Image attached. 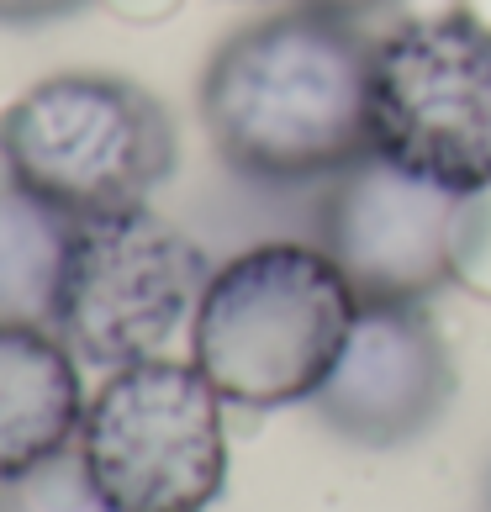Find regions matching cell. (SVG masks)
<instances>
[{
    "instance_id": "2",
    "label": "cell",
    "mask_w": 491,
    "mask_h": 512,
    "mask_svg": "<svg viewBox=\"0 0 491 512\" xmlns=\"http://www.w3.org/2000/svg\"><path fill=\"white\" fill-rule=\"evenodd\" d=\"M354 317L360 296L323 243L270 238L212 270L191 317V365L233 407H296L323 391Z\"/></svg>"
},
{
    "instance_id": "7",
    "label": "cell",
    "mask_w": 491,
    "mask_h": 512,
    "mask_svg": "<svg viewBox=\"0 0 491 512\" xmlns=\"http://www.w3.org/2000/svg\"><path fill=\"white\" fill-rule=\"evenodd\" d=\"M317 243L360 301H433L465 254V196L402 175L386 159H354L317 185Z\"/></svg>"
},
{
    "instance_id": "14",
    "label": "cell",
    "mask_w": 491,
    "mask_h": 512,
    "mask_svg": "<svg viewBox=\"0 0 491 512\" xmlns=\"http://www.w3.org/2000/svg\"><path fill=\"white\" fill-rule=\"evenodd\" d=\"M476 512H491V465H486V476H481V491H476Z\"/></svg>"
},
{
    "instance_id": "10",
    "label": "cell",
    "mask_w": 491,
    "mask_h": 512,
    "mask_svg": "<svg viewBox=\"0 0 491 512\" xmlns=\"http://www.w3.org/2000/svg\"><path fill=\"white\" fill-rule=\"evenodd\" d=\"M74 222L16 180H0V322L48 328Z\"/></svg>"
},
{
    "instance_id": "4",
    "label": "cell",
    "mask_w": 491,
    "mask_h": 512,
    "mask_svg": "<svg viewBox=\"0 0 491 512\" xmlns=\"http://www.w3.org/2000/svg\"><path fill=\"white\" fill-rule=\"evenodd\" d=\"M370 154L476 201L491 191V27L476 11L407 16L370 43Z\"/></svg>"
},
{
    "instance_id": "13",
    "label": "cell",
    "mask_w": 491,
    "mask_h": 512,
    "mask_svg": "<svg viewBox=\"0 0 491 512\" xmlns=\"http://www.w3.org/2000/svg\"><path fill=\"white\" fill-rule=\"evenodd\" d=\"M301 6L328 11V16H338V22H365V16H375V11L396 6V0H301Z\"/></svg>"
},
{
    "instance_id": "12",
    "label": "cell",
    "mask_w": 491,
    "mask_h": 512,
    "mask_svg": "<svg viewBox=\"0 0 491 512\" xmlns=\"http://www.w3.org/2000/svg\"><path fill=\"white\" fill-rule=\"evenodd\" d=\"M90 6V0H0V22L27 27V22H53V16H69Z\"/></svg>"
},
{
    "instance_id": "9",
    "label": "cell",
    "mask_w": 491,
    "mask_h": 512,
    "mask_svg": "<svg viewBox=\"0 0 491 512\" xmlns=\"http://www.w3.org/2000/svg\"><path fill=\"white\" fill-rule=\"evenodd\" d=\"M85 423L80 359L53 328L0 322V481L59 460Z\"/></svg>"
},
{
    "instance_id": "6",
    "label": "cell",
    "mask_w": 491,
    "mask_h": 512,
    "mask_svg": "<svg viewBox=\"0 0 491 512\" xmlns=\"http://www.w3.org/2000/svg\"><path fill=\"white\" fill-rule=\"evenodd\" d=\"M206 280V249L154 206L90 217L74 222L48 328L96 370L159 359L169 338L191 328Z\"/></svg>"
},
{
    "instance_id": "11",
    "label": "cell",
    "mask_w": 491,
    "mask_h": 512,
    "mask_svg": "<svg viewBox=\"0 0 491 512\" xmlns=\"http://www.w3.org/2000/svg\"><path fill=\"white\" fill-rule=\"evenodd\" d=\"M0 512H111L101 491L90 486L80 454H59V460L27 470L16 481H0Z\"/></svg>"
},
{
    "instance_id": "5",
    "label": "cell",
    "mask_w": 491,
    "mask_h": 512,
    "mask_svg": "<svg viewBox=\"0 0 491 512\" xmlns=\"http://www.w3.org/2000/svg\"><path fill=\"white\" fill-rule=\"evenodd\" d=\"M74 454L111 512H206L228 486L222 396L164 354L106 370Z\"/></svg>"
},
{
    "instance_id": "3",
    "label": "cell",
    "mask_w": 491,
    "mask_h": 512,
    "mask_svg": "<svg viewBox=\"0 0 491 512\" xmlns=\"http://www.w3.org/2000/svg\"><path fill=\"white\" fill-rule=\"evenodd\" d=\"M169 106L122 74H53L0 111V169L69 222L148 206L175 175Z\"/></svg>"
},
{
    "instance_id": "8",
    "label": "cell",
    "mask_w": 491,
    "mask_h": 512,
    "mask_svg": "<svg viewBox=\"0 0 491 512\" xmlns=\"http://www.w3.org/2000/svg\"><path fill=\"white\" fill-rule=\"evenodd\" d=\"M455 402V359L412 301H360L354 333L312 412L349 444L396 449L444 423Z\"/></svg>"
},
{
    "instance_id": "1",
    "label": "cell",
    "mask_w": 491,
    "mask_h": 512,
    "mask_svg": "<svg viewBox=\"0 0 491 512\" xmlns=\"http://www.w3.org/2000/svg\"><path fill=\"white\" fill-rule=\"evenodd\" d=\"M201 127L238 180L328 185L370 154V37L312 6H286L222 37L206 59Z\"/></svg>"
}]
</instances>
